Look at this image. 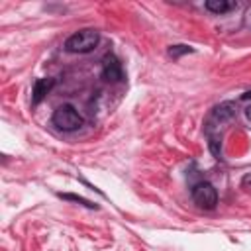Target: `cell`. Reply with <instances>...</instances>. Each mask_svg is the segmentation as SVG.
Instances as JSON below:
<instances>
[{"label":"cell","mask_w":251,"mask_h":251,"mask_svg":"<svg viewBox=\"0 0 251 251\" xmlns=\"http://www.w3.org/2000/svg\"><path fill=\"white\" fill-rule=\"evenodd\" d=\"M241 98H243V100H249V98H251V90H249V92H245Z\"/></svg>","instance_id":"obj_11"},{"label":"cell","mask_w":251,"mask_h":251,"mask_svg":"<svg viewBox=\"0 0 251 251\" xmlns=\"http://www.w3.org/2000/svg\"><path fill=\"white\" fill-rule=\"evenodd\" d=\"M51 122H53L59 129H63V131H75V129H78V127L84 124L82 116H80V114L76 112V108L71 106V104L59 106V108L53 112Z\"/></svg>","instance_id":"obj_2"},{"label":"cell","mask_w":251,"mask_h":251,"mask_svg":"<svg viewBox=\"0 0 251 251\" xmlns=\"http://www.w3.org/2000/svg\"><path fill=\"white\" fill-rule=\"evenodd\" d=\"M63 200H73V202H78V204H82V206H86V208H96V204H92L90 200H86V198H82V196H76V194H59Z\"/></svg>","instance_id":"obj_9"},{"label":"cell","mask_w":251,"mask_h":251,"mask_svg":"<svg viewBox=\"0 0 251 251\" xmlns=\"http://www.w3.org/2000/svg\"><path fill=\"white\" fill-rule=\"evenodd\" d=\"M102 76L108 82H120L124 78V71H122V63L116 55L108 53L102 59Z\"/></svg>","instance_id":"obj_4"},{"label":"cell","mask_w":251,"mask_h":251,"mask_svg":"<svg viewBox=\"0 0 251 251\" xmlns=\"http://www.w3.org/2000/svg\"><path fill=\"white\" fill-rule=\"evenodd\" d=\"M208 147H210V151H212L214 157H220L222 143H220V137H218V135H210V137H208Z\"/></svg>","instance_id":"obj_10"},{"label":"cell","mask_w":251,"mask_h":251,"mask_svg":"<svg viewBox=\"0 0 251 251\" xmlns=\"http://www.w3.org/2000/svg\"><path fill=\"white\" fill-rule=\"evenodd\" d=\"M245 116H247V120H251V106L245 110Z\"/></svg>","instance_id":"obj_12"},{"label":"cell","mask_w":251,"mask_h":251,"mask_svg":"<svg viewBox=\"0 0 251 251\" xmlns=\"http://www.w3.org/2000/svg\"><path fill=\"white\" fill-rule=\"evenodd\" d=\"M55 86V78H37L35 82H33V90H31V102L33 104H39L43 98H45V94L51 90Z\"/></svg>","instance_id":"obj_5"},{"label":"cell","mask_w":251,"mask_h":251,"mask_svg":"<svg viewBox=\"0 0 251 251\" xmlns=\"http://www.w3.org/2000/svg\"><path fill=\"white\" fill-rule=\"evenodd\" d=\"M98 39H100V35L96 29L84 27V29H78L76 33H73L65 41V49L69 53H88L98 45Z\"/></svg>","instance_id":"obj_1"},{"label":"cell","mask_w":251,"mask_h":251,"mask_svg":"<svg viewBox=\"0 0 251 251\" xmlns=\"http://www.w3.org/2000/svg\"><path fill=\"white\" fill-rule=\"evenodd\" d=\"M235 116V104L233 102H222L212 110V118L216 122H227Z\"/></svg>","instance_id":"obj_6"},{"label":"cell","mask_w":251,"mask_h":251,"mask_svg":"<svg viewBox=\"0 0 251 251\" xmlns=\"http://www.w3.org/2000/svg\"><path fill=\"white\" fill-rule=\"evenodd\" d=\"M206 8L210 12H214V14H226L231 8H235V4L233 2H227V0H208L206 2Z\"/></svg>","instance_id":"obj_7"},{"label":"cell","mask_w":251,"mask_h":251,"mask_svg":"<svg viewBox=\"0 0 251 251\" xmlns=\"http://www.w3.org/2000/svg\"><path fill=\"white\" fill-rule=\"evenodd\" d=\"M192 200L204 210H212L218 204V192L210 182H198L192 186Z\"/></svg>","instance_id":"obj_3"},{"label":"cell","mask_w":251,"mask_h":251,"mask_svg":"<svg viewBox=\"0 0 251 251\" xmlns=\"http://www.w3.org/2000/svg\"><path fill=\"white\" fill-rule=\"evenodd\" d=\"M186 53H194V49L188 47V45H171L169 47V55L173 59H178L180 55H186Z\"/></svg>","instance_id":"obj_8"}]
</instances>
